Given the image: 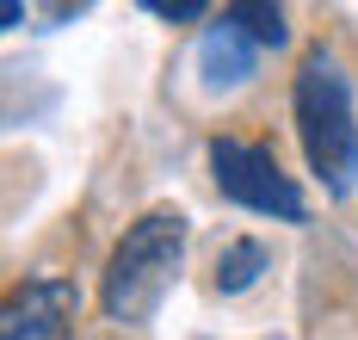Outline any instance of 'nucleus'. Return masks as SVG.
I'll return each instance as SVG.
<instances>
[{"instance_id": "nucleus-1", "label": "nucleus", "mask_w": 358, "mask_h": 340, "mask_svg": "<svg viewBox=\"0 0 358 340\" xmlns=\"http://www.w3.org/2000/svg\"><path fill=\"white\" fill-rule=\"evenodd\" d=\"M290 118L309 173L322 180L327 198H346L358 186V112H352V75L340 69L334 50H309L296 87H290Z\"/></svg>"}, {"instance_id": "nucleus-2", "label": "nucleus", "mask_w": 358, "mask_h": 340, "mask_svg": "<svg viewBox=\"0 0 358 340\" xmlns=\"http://www.w3.org/2000/svg\"><path fill=\"white\" fill-rule=\"evenodd\" d=\"M179 266H185V217L179 211H143L124 229V241L111 248L106 278H99V309L117 328H143L161 309V297L173 291Z\"/></svg>"}, {"instance_id": "nucleus-3", "label": "nucleus", "mask_w": 358, "mask_h": 340, "mask_svg": "<svg viewBox=\"0 0 358 340\" xmlns=\"http://www.w3.org/2000/svg\"><path fill=\"white\" fill-rule=\"evenodd\" d=\"M210 180H216V192H222L229 204H241V211L278 217V223H303V217H309L296 180L278 167V155L266 149V143L216 136V143H210Z\"/></svg>"}, {"instance_id": "nucleus-4", "label": "nucleus", "mask_w": 358, "mask_h": 340, "mask_svg": "<svg viewBox=\"0 0 358 340\" xmlns=\"http://www.w3.org/2000/svg\"><path fill=\"white\" fill-rule=\"evenodd\" d=\"M74 309H80V291H74L69 278H25L6 297L0 340H69Z\"/></svg>"}, {"instance_id": "nucleus-5", "label": "nucleus", "mask_w": 358, "mask_h": 340, "mask_svg": "<svg viewBox=\"0 0 358 340\" xmlns=\"http://www.w3.org/2000/svg\"><path fill=\"white\" fill-rule=\"evenodd\" d=\"M253 62H259V43H253L241 25H229V19H216L210 31H204V43H198V75H204L210 93L241 87V80L253 75Z\"/></svg>"}, {"instance_id": "nucleus-6", "label": "nucleus", "mask_w": 358, "mask_h": 340, "mask_svg": "<svg viewBox=\"0 0 358 340\" xmlns=\"http://www.w3.org/2000/svg\"><path fill=\"white\" fill-rule=\"evenodd\" d=\"M259 272H272V254H266V241H253V235H235V241H222L216 248V291L222 297H241L259 285Z\"/></svg>"}, {"instance_id": "nucleus-7", "label": "nucleus", "mask_w": 358, "mask_h": 340, "mask_svg": "<svg viewBox=\"0 0 358 340\" xmlns=\"http://www.w3.org/2000/svg\"><path fill=\"white\" fill-rule=\"evenodd\" d=\"M222 19H229V25H241L259 50H278V43L290 38L285 6H266V0H235V6H222Z\"/></svg>"}, {"instance_id": "nucleus-8", "label": "nucleus", "mask_w": 358, "mask_h": 340, "mask_svg": "<svg viewBox=\"0 0 358 340\" xmlns=\"http://www.w3.org/2000/svg\"><path fill=\"white\" fill-rule=\"evenodd\" d=\"M143 13H155V19H179V25H192V19H204V0H143Z\"/></svg>"}]
</instances>
